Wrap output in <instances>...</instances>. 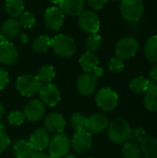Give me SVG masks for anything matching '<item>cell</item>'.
<instances>
[{"label":"cell","instance_id":"cell-28","mask_svg":"<svg viewBox=\"0 0 157 158\" xmlns=\"http://www.w3.org/2000/svg\"><path fill=\"white\" fill-rule=\"evenodd\" d=\"M36 77L41 82H50L56 77V70L53 66L45 65L40 69Z\"/></svg>","mask_w":157,"mask_h":158},{"label":"cell","instance_id":"cell-25","mask_svg":"<svg viewBox=\"0 0 157 158\" xmlns=\"http://www.w3.org/2000/svg\"><path fill=\"white\" fill-rule=\"evenodd\" d=\"M144 55L151 62H157V35L151 36L144 45Z\"/></svg>","mask_w":157,"mask_h":158},{"label":"cell","instance_id":"cell-26","mask_svg":"<svg viewBox=\"0 0 157 158\" xmlns=\"http://www.w3.org/2000/svg\"><path fill=\"white\" fill-rule=\"evenodd\" d=\"M6 11L11 18H18L23 12L24 3L22 0H6Z\"/></svg>","mask_w":157,"mask_h":158},{"label":"cell","instance_id":"cell-3","mask_svg":"<svg viewBox=\"0 0 157 158\" xmlns=\"http://www.w3.org/2000/svg\"><path fill=\"white\" fill-rule=\"evenodd\" d=\"M42 85L39 79L31 74L19 76L16 81V89L23 96H32L36 94L39 93Z\"/></svg>","mask_w":157,"mask_h":158},{"label":"cell","instance_id":"cell-48","mask_svg":"<svg viewBox=\"0 0 157 158\" xmlns=\"http://www.w3.org/2000/svg\"><path fill=\"white\" fill-rule=\"evenodd\" d=\"M114 1H118V0H114Z\"/></svg>","mask_w":157,"mask_h":158},{"label":"cell","instance_id":"cell-21","mask_svg":"<svg viewBox=\"0 0 157 158\" xmlns=\"http://www.w3.org/2000/svg\"><path fill=\"white\" fill-rule=\"evenodd\" d=\"M79 63L85 73H92L98 67L99 60L93 53L86 52L80 57Z\"/></svg>","mask_w":157,"mask_h":158},{"label":"cell","instance_id":"cell-47","mask_svg":"<svg viewBox=\"0 0 157 158\" xmlns=\"http://www.w3.org/2000/svg\"><path fill=\"white\" fill-rule=\"evenodd\" d=\"M4 41H6V39L4 38V36L2 35V33H1V31H0V43H2V42H4Z\"/></svg>","mask_w":157,"mask_h":158},{"label":"cell","instance_id":"cell-1","mask_svg":"<svg viewBox=\"0 0 157 158\" xmlns=\"http://www.w3.org/2000/svg\"><path fill=\"white\" fill-rule=\"evenodd\" d=\"M131 128L123 118H118L109 123L107 128L108 139L116 144H124L130 140Z\"/></svg>","mask_w":157,"mask_h":158},{"label":"cell","instance_id":"cell-6","mask_svg":"<svg viewBox=\"0 0 157 158\" xmlns=\"http://www.w3.org/2000/svg\"><path fill=\"white\" fill-rule=\"evenodd\" d=\"M95 103L104 111H111L118 106V94L110 88H102L95 95Z\"/></svg>","mask_w":157,"mask_h":158},{"label":"cell","instance_id":"cell-43","mask_svg":"<svg viewBox=\"0 0 157 158\" xmlns=\"http://www.w3.org/2000/svg\"><path fill=\"white\" fill-rule=\"evenodd\" d=\"M4 114H5V107L4 106L0 103V121L2 119V118L4 117Z\"/></svg>","mask_w":157,"mask_h":158},{"label":"cell","instance_id":"cell-37","mask_svg":"<svg viewBox=\"0 0 157 158\" xmlns=\"http://www.w3.org/2000/svg\"><path fill=\"white\" fill-rule=\"evenodd\" d=\"M109 0H87L88 5L93 8V9H101L108 2Z\"/></svg>","mask_w":157,"mask_h":158},{"label":"cell","instance_id":"cell-4","mask_svg":"<svg viewBox=\"0 0 157 158\" xmlns=\"http://www.w3.org/2000/svg\"><path fill=\"white\" fill-rule=\"evenodd\" d=\"M120 14L128 21H139L143 15L144 6L143 0H122Z\"/></svg>","mask_w":157,"mask_h":158},{"label":"cell","instance_id":"cell-38","mask_svg":"<svg viewBox=\"0 0 157 158\" xmlns=\"http://www.w3.org/2000/svg\"><path fill=\"white\" fill-rule=\"evenodd\" d=\"M10 143V139L8 136H6L5 133L0 134V153L4 152L9 145Z\"/></svg>","mask_w":157,"mask_h":158},{"label":"cell","instance_id":"cell-17","mask_svg":"<svg viewBox=\"0 0 157 158\" xmlns=\"http://www.w3.org/2000/svg\"><path fill=\"white\" fill-rule=\"evenodd\" d=\"M19 54L15 45L7 40L0 43V62L4 65H12L18 59Z\"/></svg>","mask_w":157,"mask_h":158},{"label":"cell","instance_id":"cell-22","mask_svg":"<svg viewBox=\"0 0 157 158\" xmlns=\"http://www.w3.org/2000/svg\"><path fill=\"white\" fill-rule=\"evenodd\" d=\"M144 107L150 112L157 111V84L151 85L145 92L143 99Z\"/></svg>","mask_w":157,"mask_h":158},{"label":"cell","instance_id":"cell-36","mask_svg":"<svg viewBox=\"0 0 157 158\" xmlns=\"http://www.w3.org/2000/svg\"><path fill=\"white\" fill-rule=\"evenodd\" d=\"M9 82V76L6 70L0 68V90L5 89Z\"/></svg>","mask_w":157,"mask_h":158},{"label":"cell","instance_id":"cell-32","mask_svg":"<svg viewBox=\"0 0 157 158\" xmlns=\"http://www.w3.org/2000/svg\"><path fill=\"white\" fill-rule=\"evenodd\" d=\"M19 18V22L24 29H31L35 24V17L29 11L22 12Z\"/></svg>","mask_w":157,"mask_h":158},{"label":"cell","instance_id":"cell-24","mask_svg":"<svg viewBox=\"0 0 157 158\" xmlns=\"http://www.w3.org/2000/svg\"><path fill=\"white\" fill-rule=\"evenodd\" d=\"M13 151L16 158H30L34 153V150L31 147L29 142L26 140H18L13 145Z\"/></svg>","mask_w":157,"mask_h":158},{"label":"cell","instance_id":"cell-23","mask_svg":"<svg viewBox=\"0 0 157 158\" xmlns=\"http://www.w3.org/2000/svg\"><path fill=\"white\" fill-rule=\"evenodd\" d=\"M155 83V82H154L152 80H148L143 76H139V77L133 78L130 81V89L135 94H143V93H145L148 90V88Z\"/></svg>","mask_w":157,"mask_h":158},{"label":"cell","instance_id":"cell-14","mask_svg":"<svg viewBox=\"0 0 157 158\" xmlns=\"http://www.w3.org/2000/svg\"><path fill=\"white\" fill-rule=\"evenodd\" d=\"M109 125L108 118L103 114H93L86 118L85 128L91 133H101L107 130Z\"/></svg>","mask_w":157,"mask_h":158},{"label":"cell","instance_id":"cell-29","mask_svg":"<svg viewBox=\"0 0 157 158\" xmlns=\"http://www.w3.org/2000/svg\"><path fill=\"white\" fill-rule=\"evenodd\" d=\"M51 47V39L46 35H42L38 37L32 44V49L37 53L47 52Z\"/></svg>","mask_w":157,"mask_h":158},{"label":"cell","instance_id":"cell-9","mask_svg":"<svg viewBox=\"0 0 157 158\" xmlns=\"http://www.w3.org/2000/svg\"><path fill=\"white\" fill-rule=\"evenodd\" d=\"M70 145L73 150L79 154L89 151L93 145L92 133L85 129L80 131H76L70 142Z\"/></svg>","mask_w":157,"mask_h":158},{"label":"cell","instance_id":"cell-20","mask_svg":"<svg viewBox=\"0 0 157 158\" xmlns=\"http://www.w3.org/2000/svg\"><path fill=\"white\" fill-rule=\"evenodd\" d=\"M20 27L21 26L19 20L14 18H11L4 21L2 28H1V33L6 40L12 39L18 35V33L19 32Z\"/></svg>","mask_w":157,"mask_h":158},{"label":"cell","instance_id":"cell-35","mask_svg":"<svg viewBox=\"0 0 157 158\" xmlns=\"http://www.w3.org/2000/svg\"><path fill=\"white\" fill-rule=\"evenodd\" d=\"M146 137V132L143 128H132L130 131V140L134 143H141Z\"/></svg>","mask_w":157,"mask_h":158},{"label":"cell","instance_id":"cell-27","mask_svg":"<svg viewBox=\"0 0 157 158\" xmlns=\"http://www.w3.org/2000/svg\"><path fill=\"white\" fill-rule=\"evenodd\" d=\"M122 156L123 158H141L142 150L140 144L134 142H128L124 143Z\"/></svg>","mask_w":157,"mask_h":158},{"label":"cell","instance_id":"cell-45","mask_svg":"<svg viewBox=\"0 0 157 158\" xmlns=\"http://www.w3.org/2000/svg\"><path fill=\"white\" fill-rule=\"evenodd\" d=\"M63 158H78V157H77L76 156H74V155H68V154L67 156H65Z\"/></svg>","mask_w":157,"mask_h":158},{"label":"cell","instance_id":"cell-44","mask_svg":"<svg viewBox=\"0 0 157 158\" xmlns=\"http://www.w3.org/2000/svg\"><path fill=\"white\" fill-rule=\"evenodd\" d=\"M5 131H6V126H5V124L2 123V122L0 121V134H1V133H4Z\"/></svg>","mask_w":157,"mask_h":158},{"label":"cell","instance_id":"cell-16","mask_svg":"<svg viewBox=\"0 0 157 158\" xmlns=\"http://www.w3.org/2000/svg\"><path fill=\"white\" fill-rule=\"evenodd\" d=\"M44 126L49 132L55 134L62 133L66 127V120L59 113H49L45 116Z\"/></svg>","mask_w":157,"mask_h":158},{"label":"cell","instance_id":"cell-13","mask_svg":"<svg viewBox=\"0 0 157 158\" xmlns=\"http://www.w3.org/2000/svg\"><path fill=\"white\" fill-rule=\"evenodd\" d=\"M50 142V136L45 128L35 130L29 139V143L34 152H42L47 148Z\"/></svg>","mask_w":157,"mask_h":158},{"label":"cell","instance_id":"cell-5","mask_svg":"<svg viewBox=\"0 0 157 158\" xmlns=\"http://www.w3.org/2000/svg\"><path fill=\"white\" fill-rule=\"evenodd\" d=\"M49 157L62 158L67 156L71 147L70 141L64 133H58L53 136L50 140L49 144Z\"/></svg>","mask_w":157,"mask_h":158},{"label":"cell","instance_id":"cell-39","mask_svg":"<svg viewBox=\"0 0 157 158\" xmlns=\"http://www.w3.org/2000/svg\"><path fill=\"white\" fill-rule=\"evenodd\" d=\"M150 77L154 82H157V64H155L150 70Z\"/></svg>","mask_w":157,"mask_h":158},{"label":"cell","instance_id":"cell-40","mask_svg":"<svg viewBox=\"0 0 157 158\" xmlns=\"http://www.w3.org/2000/svg\"><path fill=\"white\" fill-rule=\"evenodd\" d=\"M30 158H50L48 155L43 153V152H34Z\"/></svg>","mask_w":157,"mask_h":158},{"label":"cell","instance_id":"cell-31","mask_svg":"<svg viewBox=\"0 0 157 158\" xmlns=\"http://www.w3.org/2000/svg\"><path fill=\"white\" fill-rule=\"evenodd\" d=\"M69 122H70L72 129L75 131H80L81 130H84V128H85L86 118L80 113H74L71 116Z\"/></svg>","mask_w":157,"mask_h":158},{"label":"cell","instance_id":"cell-18","mask_svg":"<svg viewBox=\"0 0 157 158\" xmlns=\"http://www.w3.org/2000/svg\"><path fill=\"white\" fill-rule=\"evenodd\" d=\"M84 0H61L59 8L68 16H79L84 8Z\"/></svg>","mask_w":157,"mask_h":158},{"label":"cell","instance_id":"cell-7","mask_svg":"<svg viewBox=\"0 0 157 158\" xmlns=\"http://www.w3.org/2000/svg\"><path fill=\"white\" fill-rule=\"evenodd\" d=\"M139 50V42L134 37H125L120 39L115 48L118 57L121 59H130L137 54Z\"/></svg>","mask_w":157,"mask_h":158},{"label":"cell","instance_id":"cell-11","mask_svg":"<svg viewBox=\"0 0 157 158\" xmlns=\"http://www.w3.org/2000/svg\"><path fill=\"white\" fill-rule=\"evenodd\" d=\"M65 14L59 7L52 6L45 10L44 24L51 31H58L64 22Z\"/></svg>","mask_w":157,"mask_h":158},{"label":"cell","instance_id":"cell-2","mask_svg":"<svg viewBox=\"0 0 157 158\" xmlns=\"http://www.w3.org/2000/svg\"><path fill=\"white\" fill-rule=\"evenodd\" d=\"M51 47L56 55L66 58L71 57L76 52L75 41L66 34H58L51 39Z\"/></svg>","mask_w":157,"mask_h":158},{"label":"cell","instance_id":"cell-19","mask_svg":"<svg viewBox=\"0 0 157 158\" xmlns=\"http://www.w3.org/2000/svg\"><path fill=\"white\" fill-rule=\"evenodd\" d=\"M142 155L144 158H157V139L152 136H146L140 143Z\"/></svg>","mask_w":157,"mask_h":158},{"label":"cell","instance_id":"cell-49","mask_svg":"<svg viewBox=\"0 0 157 158\" xmlns=\"http://www.w3.org/2000/svg\"><path fill=\"white\" fill-rule=\"evenodd\" d=\"M88 158H92V157H88Z\"/></svg>","mask_w":157,"mask_h":158},{"label":"cell","instance_id":"cell-34","mask_svg":"<svg viewBox=\"0 0 157 158\" xmlns=\"http://www.w3.org/2000/svg\"><path fill=\"white\" fill-rule=\"evenodd\" d=\"M7 119L11 125L20 126L23 124V122L25 120V117L23 115V112H21V111H12L9 113Z\"/></svg>","mask_w":157,"mask_h":158},{"label":"cell","instance_id":"cell-10","mask_svg":"<svg viewBox=\"0 0 157 158\" xmlns=\"http://www.w3.org/2000/svg\"><path fill=\"white\" fill-rule=\"evenodd\" d=\"M39 94L41 97V101L51 107L56 106L61 100V94L58 90V88L52 83H47L44 85H42Z\"/></svg>","mask_w":157,"mask_h":158},{"label":"cell","instance_id":"cell-15","mask_svg":"<svg viewBox=\"0 0 157 158\" xmlns=\"http://www.w3.org/2000/svg\"><path fill=\"white\" fill-rule=\"evenodd\" d=\"M97 86V78L93 73H83L77 81V89L82 95L92 94Z\"/></svg>","mask_w":157,"mask_h":158},{"label":"cell","instance_id":"cell-46","mask_svg":"<svg viewBox=\"0 0 157 158\" xmlns=\"http://www.w3.org/2000/svg\"><path fill=\"white\" fill-rule=\"evenodd\" d=\"M48 1L52 4H59L61 0H48Z\"/></svg>","mask_w":157,"mask_h":158},{"label":"cell","instance_id":"cell-30","mask_svg":"<svg viewBox=\"0 0 157 158\" xmlns=\"http://www.w3.org/2000/svg\"><path fill=\"white\" fill-rule=\"evenodd\" d=\"M101 44H102V38L97 33L89 34L85 42V47L87 49V52L90 53H94L97 50H99Z\"/></svg>","mask_w":157,"mask_h":158},{"label":"cell","instance_id":"cell-42","mask_svg":"<svg viewBox=\"0 0 157 158\" xmlns=\"http://www.w3.org/2000/svg\"><path fill=\"white\" fill-rule=\"evenodd\" d=\"M20 39H21L22 44H28V42H29V39H28V36H27L26 33H22L21 36H20Z\"/></svg>","mask_w":157,"mask_h":158},{"label":"cell","instance_id":"cell-8","mask_svg":"<svg viewBox=\"0 0 157 158\" xmlns=\"http://www.w3.org/2000/svg\"><path fill=\"white\" fill-rule=\"evenodd\" d=\"M79 26L85 33H97L100 29V20L93 11L84 10L79 15Z\"/></svg>","mask_w":157,"mask_h":158},{"label":"cell","instance_id":"cell-33","mask_svg":"<svg viewBox=\"0 0 157 158\" xmlns=\"http://www.w3.org/2000/svg\"><path fill=\"white\" fill-rule=\"evenodd\" d=\"M125 64H124V60L116 56V57H112L109 62H108V69H110V71H112L113 73H118L121 72L124 69Z\"/></svg>","mask_w":157,"mask_h":158},{"label":"cell","instance_id":"cell-12","mask_svg":"<svg viewBox=\"0 0 157 158\" xmlns=\"http://www.w3.org/2000/svg\"><path fill=\"white\" fill-rule=\"evenodd\" d=\"M45 113V105L38 99H34L30 101L24 110L23 115L25 117V119L31 122H35L40 120Z\"/></svg>","mask_w":157,"mask_h":158},{"label":"cell","instance_id":"cell-41","mask_svg":"<svg viewBox=\"0 0 157 158\" xmlns=\"http://www.w3.org/2000/svg\"><path fill=\"white\" fill-rule=\"evenodd\" d=\"M93 72V75H94L96 78H99V77H102V76H103V74H104V69H103L102 68H100V67H96Z\"/></svg>","mask_w":157,"mask_h":158}]
</instances>
